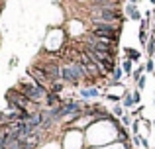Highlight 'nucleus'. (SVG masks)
<instances>
[{
	"label": "nucleus",
	"instance_id": "21",
	"mask_svg": "<svg viewBox=\"0 0 155 149\" xmlns=\"http://www.w3.org/2000/svg\"><path fill=\"white\" fill-rule=\"evenodd\" d=\"M141 147H143V149H149V141H147V138H145V135H141Z\"/></svg>",
	"mask_w": 155,
	"mask_h": 149
},
{
	"label": "nucleus",
	"instance_id": "12",
	"mask_svg": "<svg viewBox=\"0 0 155 149\" xmlns=\"http://www.w3.org/2000/svg\"><path fill=\"white\" fill-rule=\"evenodd\" d=\"M112 114H114V116H116V118H118V120H120V118H122V116H124V114H126V108H124V106H122V104H114V106H112Z\"/></svg>",
	"mask_w": 155,
	"mask_h": 149
},
{
	"label": "nucleus",
	"instance_id": "4",
	"mask_svg": "<svg viewBox=\"0 0 155 149\" xmlns=\"http://www.w3.org/2000/svg\"><path fill=\"white\" fill-rule=\"evenodd\" d=\"M81 92V98L83 100H88V98H98V96H102V92H100L98 86H81L79 88Z\"/></svg>",
	"mask_w": 155,
	"mask_h": 149
},
{
	"label": "nucleus",
	"instance_id": "13",
	"mask_svg": "<svg viewBox=\"0 0 155 149\" xmlns=\"http://www.w3.org/2000/svg\"><path fill=\"white\" fill-rule=\"evenodd\" d=\"M137 39H140V45H147V39H149V35H147V31L145 30H140L137 31Z\"/></svg>",
	"mask_w": 155,
	"mask_h": 149
},
{
	"label": "nucleus",
	"instance_id": "3",
	"mask_svg": "<svg viewBox=\"0 0 155 149\" xmlns=\"http://www.w3.org/2000/svg\"><path fill=\"white\" fill-rule=\"evenodd\" d=\"M16 88H18V90L22 92L24 96H26V98H30L34 104H38V106L45 102V94L49 92L47 88L35 84L31 79H20L18 83H16Z\"/></svg>",
	"mask_w": 155,
	"mask_h": 149
},
{
	"label": "nucleus",
	"instance_id": "24",
	"mask_svg": "<svg viewBox=\"0 0 155 149\" xmlns=\"http://www.w3.org/2000/svg\"><path fill=\"white\" fill-rule=\"evenodd\" d=\"M153 128H155V120H153Z\"/></svg>",
	"mask_w": 155,
	"mask_h": 149
},
{
	"label": "nucleus",
	"instance_id": "7",
	"mask_svg": "<svg viewBox=\"0 0 155 149\" xmlns=\"http://www.w3.org/2000/svg\"><path fill=\"white\" fill-rule=\"evenodd\" d=\"M124 69H122V65H116L112 71V75H110V83H122V79H124Z\"/></svg>",
	"mask_w": 155,
	"mask_h": 149
},
{
	"label": "nucleus",
	"instance_id": "1",
	"mask_svg": "<svg viewBox=\"0 0 155 149\" xmlns=\"http://www.w3.org/2000/svg\"><path fill=\"white\" fill-rule=\"evenodd\" d=\"M84 14L87 24H124L122 8H87Z\"/></svg>",
	"mask_w": 155,
	"mask_h": 149
},
{
	"label": "nucleus",
	"instance_id": "5",
	"mask_svg": "<svg viewBox=\"0 0 155 149\" xmlns=\"http://www.w3.org/2000/svg\"><path fill=\"white\" fill-rule=\"evenodd\" d=\"M124 14H128V18L134 20V22H141V12L137 10V4H126Z\"/></svg>",
	"mask_w": 155,
	"mask_h": 149
},
{
	"label": "nucleus",
	"instance_id": "2",
	"mask_svg": "<svg viewBox=\"0 0 155 149\" xmlns=\"http://www.w3.org/2000/svg\"><path fill=\"white\" fill-rule=\"evenodd\" d=\"M84 79H87V75H84V69L79 61H65L61 65V80L67 86L81 88Z\"/></svg>",
	"mask_w": 155,
	"mask_h": 149
},
{
	"label": "nucleus",
	"instance_id": "9",
	"mask_svg": "<svg viewBox=\"0 0 155 149\" xmlns=\"http://www.w3.org/2000/svg\"><path fill=\"white\" fill-rule=\"evenodd\" d=\"M120 65H122V69H124V75H126V76H130V79H132V71H134V63H132V61H130V59H128V57H124V59H122V63H120Z\"/></svg>",
	"mask_w": 155,
	"mask_h": 149
},
{
	"label": "nucleus",
	"instance_id": "20",
	"mask_svg": "<svg viewBox=\"0 0 155 149\" xmlns=\"http://www.w3.org/2000/svg\"><path fill=\"white\" fill-rule=\"evenodd\" d=\"M16 65H18V57L14 55V57H10V63H8V67H10V69H14Z\"/></svg>",
	"mask_w": 155,
	"mask_h": 149
},
{
	"label": "nucleus",
	"instance_id": "17",
	"mask_svg": "<svg viewBox=\"0 0 155 149\" xmlns=\"http://www.w3.org/2000/svg\"><path fill=\"white\" fill-rule=\"evenodd\" d=\"M153 71H155L153 59H147V61H145V73H153Z\"/></svg>",
	"mask_w": 155,
	"mask_h": 149
},
{
	"label": "nucleus",
	"instance_id": "22",
	"mask_svg": "<svg viewBox=\"0 0 155 149\" xmlns=\"http://www.w3.org/2000/svg\"><path fill=\"white\" fill-rule=\"evenodd\" d=\"M128 4H140V0H128Z\"/></svg>",
	"mask_w": 155,
	"mask_h": 149
},
{
	"label": "nucleus",
	"instance_id": "8",
	"mask_svg": "<svg viewBox=\"0 0 155 149\" xmlns=\"http://www.w3.org/2000/svg\"><path fill=\"white\" fill-rule=\"evenodd\" d=\"M122 106H124V108L136 106V102H134V98H132V90H128V88H126L124 94H122Z\"/></svg>",
	"mask_w": 155,
	"mask_h": 149
},
{
	"label": "nucleus",
	"instance_id": "10",
	"mask_svg": "<svg viewBox=\"0 0 155 149\" xmlns=\"http://www.w3.org/2000/svg\"><path fill=\"white\" fill-rule=\"evenodd\" d=\"M145 53H147V57L151 59L155 55V35L149 34V39H147V45H145Z\"/></svg>",
	"mask_w": 155,
	"mask_h": 149
},
{
	"label": "nucleus",
	"instance_id": "18",
	"mask_svg": "<svg viewBox=\"0 0 155 149\" xmlns=\"http://www.w3.org/2000/svg\"><path fill=\"white\" fill-rule=\"evenodd\" d=\"M132 98H134V102H136V104H140L141 102V90H137V88H136V90H132Z\"/></svg>",
	"mask_w": 155,
	"mask_h": 149
},
{
	"label": "nucleus",
	"instance_id": "15",
	"mask_svg": "<svg viewBox=\"0 0 155 149\" xmlns=\"http://www.w3.org/2000/svg\"><path fill=\"white\" fill-rule=\"evenodd\" d=\"M120 122H122V126H124V128H130V126H132V122H134V120H132V116H130L128 112H126V114L120 118Z\"/></svg>",
	"mask_w": 155,
	"mask_h": 149
},
{
	"label": "nucleus",
	"instance_id": "23",
	"mask_svg": "<svg viewBox=\"0 0 155 149\" xmlns=\"http://www.w3.org/2000/svg\"><path fill=\"white\" fill-rule=\"evenodd\" d=\"M149 2H151V4H153V6H155V0H149Z\"/></svg>",
	"mask_w": 155,
	"mask_h": 149
},
{
	"label": "nucleus",
	"instance_id": "19",
	"mask_svg": "<svg viewBox=\"0 0 155 149\" xmlns=\"http://www.w3.org/2000/svg\"><path fill=\"white\" fill-rule=\"evenodd\" d=\"M130 139H132V143H134L136 147H140V145H141V134H137V135H132Z\"/></svg>",
	"mask_w": 155,
	"mask_h": 149
},
{
	"label": "nucleus",
	"instance_id": "11",
	"mask_svg": "<svg viewBox=\"0 0 155 149\" xmlns=\"http://www.w3.org/2000/svg\"><path fill=\"white\" fill-rule=\"evenodd\" d=\"M141 75H145V63H140V65H137V69H134V71H132V79H134V83H137V79H140Z\"/></svg>",
	"mask_w": 155,
	"mask_h": 149
},
{
	"label": "nucleus",
	"instance_id": "14",
	"mask_svg": "<svg viewBox=\"0 0 155 149\" xmlns=\"http://www.w3.org/2000/svg\"><path fill=\"white\" fill-rule=\"evenodd\" d=\"M130 128H132L134 135H137V134H140V128H141V118H136V120L132 122V126H130Z\"/></svg>",
	"mask_w": 155,
	"mask_h": 149
},
{
	"label": "nucleus",
	"instance_id": "6",
	"mask_svg": "<svg viewBox=\"0 0 155 149\" xmlns=\"http://www.w3.org/2000/svg\"><path fill=\"white\" fill-rule=\"evenodd\" d=\"M124 53H126V57L130 59L132 63H143L141 61V51H137V49H134V47H124Z\"/></svg>",
	"mask_w": 155,
	"mask_h": 149
},
{
	"label": "nucleus",
	"instance_id": "16",
	"mask_svg": "<svg viewBox=\"0 0 155 149\" xmlns=\"http://www.w3.org/2000/svg\"><path fill=\"white\" fill-rule=\"evenodd\" d=\"M137 90H143V88H145V84H147V75H141L140 76V79H137Z\"/></svg>",
	"mask_w": 155,
	"mask_h": 149
},
{
	"label": "nucleus",
	"instance_id": "25",
	"mask_svg": "<svg viewBox=\"0 0 155 149\" xmlns=\"http://www.w3.org/2000/svg\"><path fill=\"white\" fill-rule=\"evenodd\" d=\"M151 59H155V55H153V57H151Z\"/></svg>",
	"mask_w": 155,
	"mask_h": 149
}]
</instances>
